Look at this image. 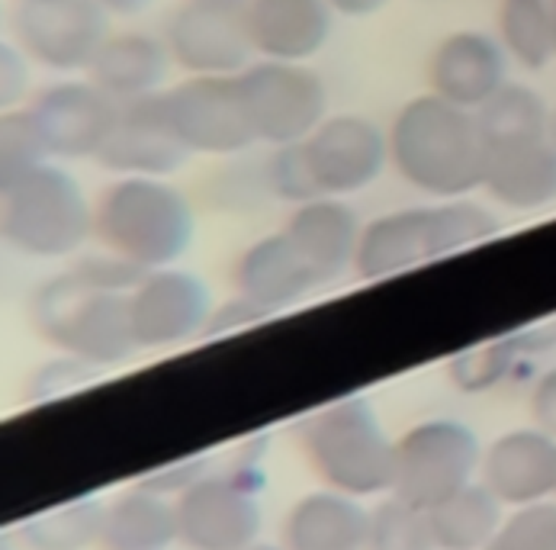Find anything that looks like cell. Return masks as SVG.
I'll return each instance as SVG.
<instances>
[{
	"label": "cell",
	"mask_w": 556,
	"mask_h": 550,
	"mask_svg": "<svg viewBox=\"0 0 556 550\" xmlns=\"http://www.w3.org/2000/svg\"><path fill=\"white\" fill-rule=\"evenodd\" d=\"M142 267L119 254H87L59 277H49L29 303L36 332L97 367H110L139 351L132 335L129 293L142 280Z\"/></svg>",
	"instance_id": "cell-1"
},
{
	"label": "cell",
	"mask_w": 556,
	"mask_h": 550,
	"mask_svg": "<svg viewBox=\"0 0 556 550\" xmlns=\"http://www.w3.org/2000/svg\"><path fill=\"white\" fill-rule=\"evenodd\" d=\"M387 133L390 164L418 193L464 200L482 187L489 149L473 110L454 107L428 90L399 110Z\"/></svg>",
	"instance_id": "cell-2"
},
{
	"label": "cell",
	"mask_w": 556,
	"mask_h": 550,
	"mask_svg": "<svg viewBox=\"0 0 556 550\" xmlns=\"http://www.w3.org/2000/svg\"><path fill=\"white\" fill-rule=\"evenodd\" d=\"M193 233V203L167 177H119L93 200V238L142 271L177 264Z\"/></svg>",
	"instance_id": "cell-3"
},
{
	"label": "cell",
	"mask_w": 556,
	"mask_h": 550,
	"mask_svg": "<svg viewBox=\"0 0 556 550\" xmlns=\"http://www.w3.org/2000/svg\"><path fill=\"white\" fill-rule=\"evenodd\" d=\"M498 233L495 213L473 200H438L434 207H408L377 216L364 226L354 274L361 280H387L434 258H447Z\"/></svg>",
	"instance_id": "cell-4"
},
{
	"label": "cell",
	"mask_w": 556,
	"mask_h": 550,
	"mask_svg": "<svg viewBox=\"0 0 556 550\" xmlns=\"http://www.w3.org/2000/svg\"><path fill=\"white\" fill-rule=\"evenodd\" d=\"M300 445L328 489L357 499L393 492L396 441L387 438L370 399L348 396L316 412L303 425Z\"/></svg>",
	"instance_id": "cell-5"
},
{
	"label": "cell",
	"mask_w": 556,
	"mask_h": 550,
	"mask_svg": "<svg viewBox=\"0 0 556 550\" xmlns=\"http://www.w3.org/2000/svg\"><path fill=\"white\" fill-rule=\"evenodd\" d=\"M0 236L26 258H72L93 236V203L59 161L0 187Z\"/></svg>",
	"instance_id": "cell-6"
},
{
	"label": "cell",
	"mask_w": 556,
	"mask_h": 550,
	"mask_svg": "<svg viewBox=\"0 0 556 550\" xmlns=\"http://www.w3.org/2000/svg\"><path fill=\"white\" fill-rule=\"evenodd\" d=\"M236 84L261 146L306 142L328 120V87L306 62L257 59L236 75Z\"/></svg>",
	"instance_id": "cell-7"
},
{
	"label": "cell",
	"mask_w": 556,
	"mask_h": 550,
	"mask_svg": "<svg viewBox=\"0 0 556 550\" xmlns=\"http://www.w3.org/2000/svg\"><path fill=\"white\" fill-rule=\"evenodd\" d=\"M479 467L482 448L473 428L454 418H431L396 441L393 496L428 512L467 489Z\"/></svg>",
	"instance_id": "cell-8"
},
{
	"label": "cell",
	"mask_w": 556,
	"mask_h": 550,
	"mask_svg": "<svg viewBox=\"0 0 556 550\" xmlns=\"http://www.w3.org/2000/svg\"><path fill=\"white\" fill-rule=\"evenodd\" d=\"M110 10L100 0H20L13 42L42 68L87 72L110 39Z\"/></svg>",
	"instance_id": "cell-9"
},
{
	"label": "cell",
	"mask_w": 556,
	"mask_h": 550,
	"mask_svg": "<svg viewBox=\"0 0 556 550\" xmlns=\"http://www.w3.org/2000/svg\"><path fill=\"white\" fill-rule=\"evenodd\" d=\"M257 535L261 502L241 473H203L177 492V541L187 550H248Z\"/></svg>",
	"instance_id": "cell-10"
},
{
	"label": "cell",
	"mask_w": 556,
	"mask_h": 550,
	"mask_svg": "<svg viewBox=\"0 0 556 550\" xmlns=\"http://www.w3.org/2000/svg\"><path fill=\"white\" fill-rule=\"evenodd\" d=\"M174 136L190 155H241L257 146L239 84L232 78H184L164 90Z\"/></svg>",
	"instance_id": "cell-11"
},
{
	"label": "cell",
	"mask_w": 556,
	"mask_h": 550,
	"mask_svg": "<svg viewBox=\"0 0 556 550\" xmlns=\"http://www.w3.org/2000/svg\"><path fill=\"white\" fill-rule=\"evenodd\" d=\"M318 197H351L367 190L390 164V133L357 113L328 116L303 142Z\"/></svg>",
	"instance_id": "cell-12"
},
{
	"label": "cell",
	"mask_w": 556,
	"mask_h": 550,
	"mask_svg": "<svg viewBox=\"0 0 556 550\" xmlns=\"http://www.w3.org/2000/svg\"><path fill=\"white\" fill-rule=\"evenodd\" d=\"M26 110L36 120L52 161L97 158L119 116V103L90 78L49 84Z\"/></svg>",
	"instance_id": "cell-13"
},
{
	"label": "cell",
	"mask_w": 556,
	"mask_h": 550,
	"mask_svg": "<svg viewBox=\"0 0 556 550\" xmlns=\"http://www.w3.org/2000/svg\"><path fill=\"white\" fill-rule=\"evenodd\" d=\"M129 313L139 348H170L203 335L213 315V300L193 271L170 264L142 274L129 293Z\"/></svg>",
	"instance_id": "cell-14"
},
{
	"label": "cell",
	"mask_w": 556,
	"mask_h": 550,
	"mask_svg": "<svg viewBox=\"0 0 556 550\" xmlns=\"http://www.w3.org/2000/svg\"><path fill=\"white\" fill-rule=\"evenodd\" d=\"M170 62L190 78H232L251 65V39L244 16L206 10L197 3H180L161 33Z\"/></svg>",
	"instance_id": "cell-15"
},
{
	"label": "cell",
	"mask_w": 556,
	"mask_h": 550,
	"mask_svg": "<svg viewBox=\"0 0 556 550\" xmlns=\"http://www.w3.org/2000/svg\"><path fill=\"white\" fill-rule=\"evenodd\" d=\"M190 152L174 136L167 110H164V90L119 103L116 126L100 149L97 164L119 174V177H170Z\"/></svg>",
	"instance_id": "cell-16"
},
{
	"label": "cell",
	"mask_w": 556,
	"mask_h": 550,
	"mask_svg": "<svg viewBox=\"0 0 556 550\" xmlns=\"http://www.w3.org/2000/svg\"><path fill=\"white\" fill-rule=\"evenodd\" d=\"M508 84V52L498 36L460 29L444 36L428 59V90L441 100L473 110Z\"/></svg>",
	"instance_id": "cell-17"
},
{
	"label": "cell",
	"mask_w": 556,
	"mask_h": 550,
	"mask_svg": "<svg viewBox=\"0 0 556 550\" xmlns=\"http://www.w3.org/2000/svg\"><path fill=\"white\" fill-rule=\"evenodd\" d=\"M334 26L328 0H251L244 29L257 59L309 62L325 49Z\"/></svg>",
	"instance_id": "cell-18"
},
{
	"label": "cell",
	"mask_w": 556,
	"mask_h": 550,
	"mask_svg": "<svg viewBox=\"0 0 556 550\" xmlns=\"http://www.w3.org/2000/svg\"><path fill=\"white\" fill-rule=\"evenodd\" d=\"M482 483L502 505H531L556 496V438L534 428L502 435L482 454Z\"/></svg>",
	"instance_id": "cell-19"
},
{
	"label": "cell",
	"mask_w": 556,
	"mask_h": 550,
	"mask_svg": "<svg viewBox=\"0 0 556 550\" xmlns=\"http://www.w3.org/2000/svg\"><path fill=\"white\" fill-rule=\"evenodd\" d=\"M232 280L239 297L267 313L287 310L321 287L316 271L306 264V258L296 251L283 229L248 245L236 261Z\"/></svg>",
	"instance_id": "cell-20"
},
{
	"label": "cell",
	"mask_w": 556,
	"mask_h": 550,
	"mask_svg": "<svg viewBox=\"0 0 556 550\" xmlns=\"http://www.w3.org/2000/svg\"><path fill=\"white\" fill-rule=\"evenodd\" d=\"M283 233L306 258V264L316 271L318 280L328 284V280L341 277L344 271H354L364 226L344 200L316 197L309 203H300L287 216Z\"/></svg>",
	"instance_id": "cell-21"
},
{
	"label": "cell",
	"mask_w": 556,
	"mask_h": 550,
	"mask_svg": "<svg viewBox=\"0 0 556 550\" xmlns=\"http://www.w3.org/2000/svg\"><path fill=\"white\" fill-rule=\"evenodd\" d=\"M482 190L508 210H541L556 203V149L551 136L489 146Z\"/></svg>",
	"instance_id": "cell-22"
},
{
	"label": "cell",
	"mask_w": 556,
	"mask_h": 550,
	"mask_svg": "<svg viewBox=\"0 0 556 550\" xmlns=\"http://www.w3.org/2000/svg\"><path fill=\"white\" fill-rule=\"evenodd\" d=\"M170 52L161 36L152 33H110L103 49L97 52L87 78L116 103L142 100L167 90Z\"/></svg>",
	"instance_id": "cell-23"
},
{
	"label": "cell",
	"mask_w": 556,
	"mask_h": 550,
	"mask_svg": "<svg viewBox=\"0 0 556 550\" xmlns=\"http://www.w3.org/2000/svg\"><path fill=\"white\" fill-rule=\"evenodd\" d=\"M367 538L370 512L338 489L303 496L283 522L287 550H367Z\"/></svg>",
	"instance_id": "cell-24"
},
{
	"label": "cell",
	"mask_w": 556,
	"mask_h": 550,
	"mask_svg": "<svg viewBox=\"0 0 556 550\" xmlns=\"http://www.w3.org/2000/svg\"><path fill=\"white\" fill-rule=\"evenodd\" d=\"M177 541V502L164 492L136 486L103 512L100 545L106 550H164Z\"/></svg>",
	"instance_id": "cell-25"
},
{
	"label": "cell",
	"mask_w": 556,
	"mask_h": 550,
	"mask_svg": "<svg viewBox=\"0 0 556 550\" xmlns=\"http://www.w3.org/2000/svg\"><path fill=\"white\" fill-rule=\"evenodd\" d=\"M428 518L438 550H485L502 528V502L485 483H470L428 509Z\"/></svg>",
	"instance_id": "cell-26"
},
{
	"label": "cell",
	"mask_w": 556,
	"mask_h": 550,
	"mask_svg": "<svg viewBox=\"0 0 556 550\" xmlns=\"http://www.w3.org/2000/svg\"><path fill=\"white\" fill-rule=\"evenodd\" d=\"M498 42L508 59L528 72H538L556 59V26L551 0H502L498 3Z\"/></svg>",
	"instance_id": "cell-27"
},
{
	"label": "cell",
	"mask_w": 556,
	"mask_h": 550,
	"mask_svg": "<svg viewBox=\"0 0 556 550\" xmlns=\"http://www.w3.org/2000/svg\"><path fill=\"white\" fill-rule=\"evenodd\" d=\"M477 120L485 149L551 136V107L544 103V97L538 90H531L525 84H511V80L489 103L479 107Z\"/></svg>",
	"instance_id": "cell-28"
},
{
	"label": "cell",
	"mask_w": 556,
	"mask_h": 550,
	"mask_svg": "<svg viewBox=\"0 0 556 550\" xmlns=\"http://www.w3.org/2000/svg\"><path fill=\"white\" fill-rule=\"evenodd\" d=\"M103 512L106 505L97 499H78L23 522L16 538L29 550H84L100 545Z\"/></svg>",
	"instance_id": "cell-29"
},
{
	"label": "cell",
	"mask_w": 556,
	"mask_h": 550,
	"mask_svg": "<svg viewBox=\"0 0 556 550\" xmlns=\"http://www.w3.org/2000/svg\"><path fill=\"white\" fill-rule=\"evenodd\" d=\"M367 550H438L428 512L390 492V499L370 512Z\"/></svg>",
	"instance_id": "cell-30"
},
{
	"label": "cell",
	"mask_w": 556,
	"mask_h": 550,
	"mask_svg": "<svg viewBox=\"0 0 556 550\" xmlns=\"http://www.w3.org/2000/svg\"><path fill=\"white\" fill-rule=\"evenodd\" d=\"M46 161H52V155L39 136V126L29 116V110L26 107L3 110V116H0V187L36 171Z\"/></svg>",
	"instance_id": "cell-31"
},
{
	"label": "cell",
	"mask_w": 556,
	"mask_h": 550,
	"mask_svg": "<svg viewBox=\"0 0 556 550\" xmlns=\"http://www.w3.org/2000/svg\"><path fill=\"white\" fill-rule=\"evenodd\" d=\"M485 550H556V502L518 505Z\"/></svg>",
	"instance_id": "cell-32"
},
{
	"label": "cell",
	"mask_w": 556,
	"mask_h": 550,
	"mask_svg": "<svg viewBox=\"0 0 556 550\" xmlns=\"http://www.w3.org/2000/svg\"><path fill=\"white\" fill-rule=\"evenodd\" d=\"M264 177H267L274 200H287V203L300 207V203H309L318 197L309 164L303 155V142L270 149V155L264 158Z\"/></svg>",
	"instance_id": "cell-33"
},
{
	"label": "cell",
	"mask_w": 556,
	"mask_h": 550,
	"mask_svg": "<svg viewBox=\"0 0 556 550\" xmlns=\"http://www.w3.org/2000/svg\"><path fill=\"white\" fill-rule=\"evenodd\" d=\"M508 364H511V341H495V345H479L470 354L457 358L451 374L464 390H485L505 377Z\"/></svg>",
	"instance_id": "cell-34"
},
{
	"label": "cell",
	"mask_w": 556,
	"mask_h": 550,
	"mask_svg": "<svg viewBox=\"0 0 556 550\" xmlns=\"http://www.w3.org/2000/svg\"><path fill=\"white\" fill-rule=\"evenodd\" d=\"M100 371H103V367L87 364V361L68 354V358L52 361V364H46L42 371H36L33 387H29V396H33V399H55V396L72 393V390H78L84 384H90Z\"/></svg>",
	"instance_id": "cell-35"
},
{
	"label": "cell",
	"mask_w": 556,
	"mask_h": 550,
	"mask_svg": "<svg viewBox=\"0 0 556 550\" xmlns=\"http://www.w3.org/2000/svg\"><path fill=\"white\" fill-rule=\"evenodd\" d=\"M26 62L29 59L16 42H3V49H0V103H3V110H13L26 90V78H29Z\"/></svg>",
	"instance_id": "cell-36"
},
{
	"label": "cell",
	"mask_w": 556,
	"mask_h": 550,
	"mask_svg": "<svg viewBox=\"0 0 556 550\" xmlns=\"http://www.w3.org/2000/svg\"><path fill=\"white\" fill-rule=\"evenodd\" d=\"M267 315H270L267 310L254 307L251 300H244V297L236 293V300H232V303H226V307L213 310L210 322H206V328H203V335H226L229 328L236 332V328L254 325V322H261V318H267Z\"/></svg>",
	"instance_id": "cell-37"
},
{
	"label": "cell",
	"mask_w": 556,
	"mask_h": 550,
	"mask_svg": "<svg viewBox=\"0 0 556 550\" xmlns=\"http://www.w3.org/2000/svg\"><path fill=\"white\" fill-rule=\"evenodd\" d=\"M531 418L541 432L554 435L556 438V367L547 371L531 393Z\"/></svg>",
	"instance_id": "cell-38"
},
{
	"label": "cell",
	"mask_w": 556,
	"mask_h": 550,
	"mask_svg": "<svg viewBox=\"0 0 556 550\" xmlns=\"http://www.w3.org/2000/svg\"><path fill=\"white\" fill-rule=\"evenodd\" d=\"M390 0H328V7L341 16H374L387 7Z\"/></svg>",
	"instance_id": "cell-39"
},
{
	"label": "cell",
	"mask_w": 556,
	"mask_h": 550,
	"mask_svg": "<svg viewBox=\"0 0 556 550\" xmlns=\"http://www.w3.org/2000/svg\"><path fill=\"white\" fill-rule=\"evenodd\" d=\"M113 16H136V13H146L155 0H100Z\"/></svg>",
	"instance_id": "cell-40"
},
{
	"label": "cell",
	"mask_w": 556,
	"mask_h": 550,
	"mask_svg": "<svg viewBox=\"0 0 556 550\" xmlns=\"http://www.w3.org/2000/svg\"><path fill=\"white\" fill-rule=\"evenodd\" d=\"M206 10H219V13H232V16H244V10L251 7V0H187Z\"/></svg>",
	"instance_id": "cell-41"
},
{
	"label": "cell",
	"mask_w": 556,
	"mask_h": 550,
	"mask_svg": "<svg viewBox=\"0 0 556 550\" xmlns=\"http://www.w3.org/2000/svg\"><path fill=\"white\" fill-rule=\"evenodd\" d=\"M551 142H554V149H556V107L551 110Z\"/></svg>",
	"instance_id": "cell-42"
},
{
	"label": "cell",
	"mask_w": 556,
	"mask_h": 550,
	"mask_svg": "<svg viewBox=\"0 0 556 550\" xmlns=\"http://www.w3.org/2000/svg\"><path fill=\"white\" fill-rule=\"evenodd\" d=\"M248 550H280V548H274V545H251ZM283 550H287V548H283Z\"/></svg>",
	"instance_id": "cell-43"
},
{
	"label": "cell",
	"mask_w": 556,
	"mask_h": 550,
	"mask_svg": "<svg viewBox=\"0 0 556 550\" xmlns=\"http://www.w3.org/2000/svg\"><path fill=\"white\" fill-rule=\"evenodd\" d=\"M551 3H554V26H556V0H551Z\"/></svg>",
	"instance_id": "cell-44"
}]
</instances>
